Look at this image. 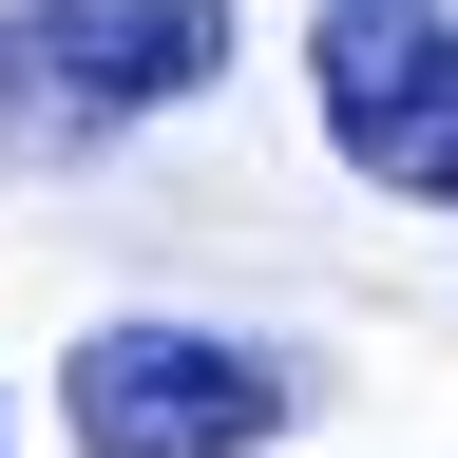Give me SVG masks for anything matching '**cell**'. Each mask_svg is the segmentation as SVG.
<instances>
[{
  "instance_id": "cell-1",
  "label": "cell",
  "mask_w": 458,
  "mask_h": 458,
  "mask_svg": "<svg viewBox=\"0 0 458 458\" xmlns=\"http://www.w3.org/2000/svg\"><path fill=\"white\" fill-rule=\"evenodd\" d=\"M229 77V0H0V172H77Z\"/></svg>"
},
{
  "instance_id": "cell-2",
  "label": "cell",
  "mask_w": 458,
  "mask_h": 458,
  "mask_svg": "<svg viewBox=\"0 0 458 458\" xmlns=\"http://www.w3.org/2000/svg\"><path fill=\"white\" fill-rule=\"evenodd\" d=\"M286 382L267 344H210V325H96L77 363H57V420H77V458H249L286 439Z\"/></svg>"
},
{
  "instance_id": "cell-3",
  "label": "cell",
  "mask_w": 458,
  "mask_h": 458,
  "mask_svg": "<svg viewBox=\"0 0 458 458\" xmlns=\"http://www.w3.org/2000/svg\"><path fill=\"white\" fill-rule=\"evenodd\" d=\"M306 77H325V134L363 191L458 210V0H325Z\"/></svg>"
}]
</instances>
